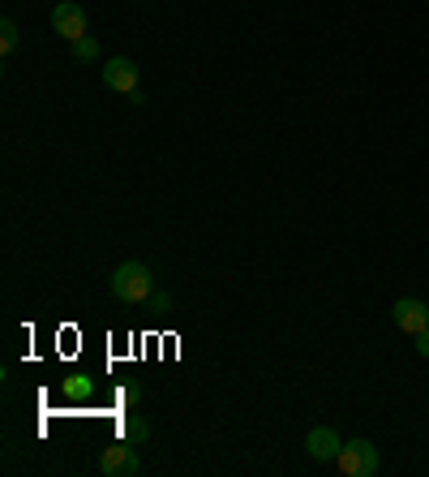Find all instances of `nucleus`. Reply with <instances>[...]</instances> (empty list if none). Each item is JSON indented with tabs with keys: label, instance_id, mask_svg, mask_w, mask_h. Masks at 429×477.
<instances>
[{
	"label": "nucleus",
	"instance_id": "f257e3e1",
	"mask_svg": "<svg viewBox=\"0 0 429 477\" xmlns=\"http://www.w3.org/2000/svg\"><path fill=\"white\" fill-rule=\"evenodd\" d=\"M150 293H155V276H150L147 262L129 259L112 271V297L121 305H147Z\"/></svg>",
	"mask_w": 429,
	"mask_h": 477
},
{
	"label": "nucleus",
	"instance_id": "f03ea898",
	"mask_svg": "<svg viewBox=\"0 0 429 477\" xmlns=\"http://www.w3.org/2000/svg\"><path fill=\"white\" fill-rule=\"evenodd\" d=\"M335 469L343 477H374L378 473V452H374V443L369 439H348L335 456Z\"/></svg>",
	"mask_w": 429,
	"mask_h": 477
},
{
	"label": "nucleus",
	"instance_id": "7ed1b4c3",
	"mask_svg": "<svg viewBox=\"0 0 429 477\" xmlns=\"http://www.w3.org/2000/svg\"><path fill=\"white\" fill-rule=\"evenodd\" d=\"M99 473H104V477L142 473V460H138V452H133V443H129V439H121V443H112V447L99 452Z\"/></svg>",
	"mask_w": 429,
	"mask_h": 477
},
{
	"label": "nucleus",
	"instance_id": "20e7f679",
	"mask_svg": "<svg viewBox=\"0 0 429 477\" xmlns=\"http://www.w3.org/2000/svg\"><path fill=\"white\" fill-rule=\"evenodd\" d=\"M86 26H90V18H86L82 4H73V0H61V4L52 9V30H56L61 39H69V44L86 39Z\"/></svg>",
	"mask_w": 429,
	"mask_h": 477
},
{
	"label": "nucleus",
	"instance_id": "39448f33",
	"mask_svg": "<svg viewBox=\"0 0 429 477\" xmlns=\"http://www.w3.org/2000/svg\"><path fill=\"white\" fill-rule=\"evenodd\" d=\"M391 319H395V327L404 336H421L429 327V305L421 297H400V302L391 305Z\"/></svg>",
	"mask_w": 429,
	"mask_h": 477
},
{
	"label": "nucleus",
	"instance_id": "423d86ee",
	"mask_svg": "<svg viewBox=\"0 0 429 477\" xmlns=\"http://www.w3.org/2000/svg\"><path fill=\"white\" fill-rule=\"evenodd\" d=\"M104 87L121 90V95L138 90V65H133L129 56H112V61H104Z\"/></svg>",
	"mask_w": 429,
	"mask_h": 477
},
{
	"label": "nucleus",
	"instance_id": "0eeeda50",
	"mask_svg": "<svg viewBox=\"0 0 429 477\" xmlns=\"http://www.w3.org/2000/svg\"><path fill=\"white\" fill-rule=\"evenodd\" d=\"M343 447V439L331 426H314V430L305 434V452L314 456V460H335Z\"/></svg>",
	"mask_w": 429,
	"mask_h": 477
},
{
	"label": "nucleus",
	"instance_id": "6e6552de",
	"mask_svg": "<svg viewBox=\"0 0 429 477\" xmlns=\"http://www.w3.org/2000/svg\"><path fill=\"white\" fill-rule=\"evenodd\" d=\"M73 61H78V65H95V61H99V39H95V35L78 39V44H73Z\"/></svg>",
	"mask_w": 429,
	"mask_h": 477
},
{
	"label": "nucleus",
	"instance_id": "1a4fd4ad",
	"mask_svg": "<svg viewBox=\"0 0 429 477\" xmlns=\"http://www.w3.org/2000/svg\"><path fill=\"white\" fill-rule=\"evenodd\" d=\"M121 439H129V443H147L150 439V426L138 417V413H129V422L121 426Z\"/></svg>",
	"mask_w": 429,
	"mask_h": 477
},
{
	"label": "nucleus",
	"instance_id": "9d476101",
	"mask_svg": "<svg viewBox=\"0 0 429 477\" xmlns=\"http://www.w3.org/2000/svg\"><path fill=\"white\" fill-rule=\"evenodd\" d=\"M18 22H13V18H4V22H0V52H4V56H9V52H18Z\"/></svg>",
	"mask_w": 429,
	"mask_h": 477
},
{
	"label": "nucleus",
	"instance_id": "9b49d317",
	"mask_svg": "<svg viewBox=\"0 0 429 477\" xmlns=\"http://www.w3.org/2000/svg\"><path fill=\"white\" fill-rule=\"evenodd\" d=\"M150 310H155V314H168V310H172V297H168V293H150Z\"/></svg>",
	"mask_w": 429,
	"mask_h": 477
},
{
	"label": "nucleus",
	"instance_id": "f8f14e48",
	"mask_svg": "<svg viewBox=\"0 0 429 477\" xmlns=\"http://www.w3.org/2000/svg\"><path fill=\"white\" fill-rule=\"evenodd\" d=\"M69 396H78V400H82V396H90V383H82V379H73V383H69Z\"/></svg>",
	"mask_w": 429,
	"mask_h": 477
},
{
	"label": "nucleus",
	"instance_id": "ddd939ff",
	"mask_svg": "<svg viewBox=\"0 0 429 477\" xmlns=\"http://www.w3.org/2000/svg\"><path fill=\"white\" fill-rule=\"evenodd\" d=\"M412 340H416V353H421V357H429V327L421 331V336H412Z\"/></svg>",
	"mask_w": 429,
	"mask_h": 477
}]
</instances>
